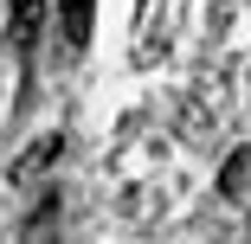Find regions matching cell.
<instances>
[{"label": "cell", "instance_id": "4", "mask_svg": "<svg viewBox=\"0 0 251 244\" xmlns=\"http://www.w3.org/2000/svg\"><path fill=\"white\" fill-rule=\"evenodd\" d=\"M245 167H251V155H232V161H226V174H219V186H226V193H238V186H245Z\"/></svg>", "mask_w": 251, "mask_h": 244}, {"label": "cell", "instance_id": "2", "mask_svg": "<svg viewBox=\"0 0 251 244\" xmlns=\"http://www.w3.org/2000/svg\"><path fill=\"white\" fill-rule=\"evenodd\" d=\"M90 13H97V0H58V32H65L71 52L90 45Z\"/></svg>", "mask_w": 251, "mask_h": 244}, {"label": "cell", "instance_id": "1", "mask_svg": "<svg viewBox=\"0 0 251 244\" xmlns=\"http://www.w3.org/2000/svg\"><path fill=\"white\" fill-rule=\"evenodd\" d=\"M58 155H65V135H39L32 148L13 161V174H7V180H13V186H32L39 174H52V167H58Z\"/></svg>", "mask_w": 251, "mask_h": 244}, {"label": "cell", "instance_id": "3", "mask_svg": "<svg viewBox=\"0 0 251 244\" xmlns=\"http://www.w3.org/2000/svg\"><path fill=\"white\" fill-rule=\"evenodd\" d=\"M39 26H45V0H13V45L20 52L39 45Z\"/></svg>", "mask_w": 251, "mask_h": 244}]
</instances>
